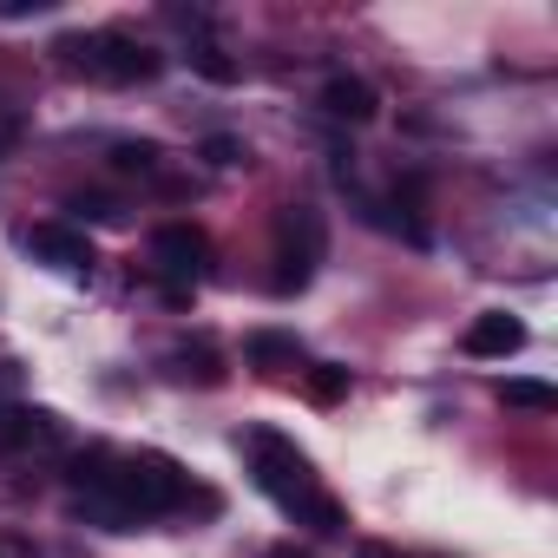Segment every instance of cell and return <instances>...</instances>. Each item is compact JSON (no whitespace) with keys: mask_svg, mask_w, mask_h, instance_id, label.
Returning a JSON list of instances; mask_svg holds the SVG:
<instances>
[{"mask_svg":"<svg viewBox=\"0 0 558 558\" xmlns=\"http://www.w3.org/2000/svg\"><path fill=\"white\" fill-rule=\"evenodd\" d=\"M236 453H243V466H250V480H256V493H269L276 506H283L296 525H310V532H349V512H342V499L323 486V473H316V460L283 434V427H243L236 434Z\"/></svg>","mask_w":558,"mask_h":558,"instance_id":"1","label":"cell"},{"mask_svg":"<svg viewBox=\"0 0 558 558\" xmlns=\"http://www.w3.org/2000/svg\"><path fill=\"white\" fill-rule=\"evenodd\" d=\"M53 53H60V66H66V73H86V80H99V86H145V80H158V73H165V53H158V47H145V40H138V34H125V27L60 34V40H53Z\"/></svg>","mask_w":558,"mask_h":558,"instance_id":"2","label":"cell"},{"mask_svg":"<svg viewBox=\"0 0 558 558\" xmlns=\"http://www.w3.org/2000/svg\"><path fill=\"white\" fill-rule=\"evenodd\" d=\"M323 256H329L323 210H310V204H283V210H276V230H269V263H276L269 269V290L276 296H303L316 283Z\"/></svg>","mask_w":558,"mask_h":558,"instance_id":"3","label":"cell"},{"mask_svg":"<svg viewBox=\"0 0 558 558\" xmlns=\"http://www.w3.org/2000/svg\"><path fill=\"white\" fill-rule=\"evenodd\" d=\"M21 243L34 250V263H47V269H60V276H86V269H93V236L73 230V223H34Z\"/></svg>","mask_w":558,"mask_h":558,"instance_id":"4","label":"cell"},{"mask_svg":"<svg viewBox=\"0 0 558 558\" xmlns=\"http://www.w3.org/2000/svg\"><path fill=\"white\" fill-rule=\"evenodd\" d=\"M460 349H466L473 362H506V355H519V349H525V323H519V316H506V310H486V316H473V323H466Z\"/></svg>","mask_w":558,"mask_h":558,"instance_id":"5","label":"cell"},{"mask_svg":"<svg viewBox=\"0 0 558 558\" xmlns=\"http://www.w3.org/2000/svg\"><path fill=\"white\" fill-rule=\"evenodd\" d=\"M204 256H210V236H204L197 223H165V230H151V263H158L165 276H197Z\"/></svg>","mask_w":558,"mask_h":558,"instance_id":"6","label":"cell"},{"mask_svg":"<svg viewBox=\"0 0 558 558\" xmlns=\"http://www.w3.org/2000/svg\"><path fill=\"white\" fill-rule=\"evenodd\" d=\"M66 427L47 408H0V453H21V447H53Z\"/></svg>","mask_w":558,"mask_h":558,"instance_id":"7","label":"cell"},{"mask_svg":"<svg viewBox=\"0 0 558 558\" xmlns=\"http://www.w3.org/2000/svg\"><path fill=\"white\" fill-rule=\"evenodd\" d=\"M375 106H381V99H375V86H368V80H355V73H336V80L323 86V112H329V119H342V125H368V119H375Z\"/></svg>","mask_w":558,"mask_h":558,"instance_id":"8","label":"cell"},{"mask_svg":"<svg viewBox=\"0 0 558 558\" xmlns=\"http://www.w3.org/2000/svg\"><path fill=\"white\" fill-rule=\"evenodd\" d=\"M243 362H250V368H263V375H283V368H296V362H303V342H296V336H283V329H256V336L243 342Z\"/></svg>","mask_w":558,"mask_h":558,"instance_id":"9","label":"cell"},{"mask_svg":"<svg viewBox=\"0 0 558 558\" xmlns=\"http://www.w3.org/2000/svg\"><path fill=\"white\" fill-rule=\"evenodd\" d=\"M165 368H171V381H197V388H217V381H223V355H217L210 342L171 349V355H165Z\"/></svg>","mask_w":558,"mask_h":558,"instance_id":"10","label":"cell"},{"mask_svg":"<svg viewBox=\"0 0 558 558\" xmlns=\"http://www.w3.org/2000/svg\"><path fill=\"white\" fill-rule=\"evenodd\" d=\"M499 401H506V408H525V414H551V408H558V388L512 375V381H499Z\"/></svg>","mask_w":558,"mask_h":558,"instance_id":"11","label":"cell"},{"mask_svg":"<svg viewBox=\"0 0 558 558\" xmlns=\"http://www.w3.org/2000/svg\"><path fill=\"white\" fill-rule=\"evenodd\" d=\"M303 395H310L316 408H336V401L349 395V368H336V362H316V368H303Z\"/></svg>","mask_w":558,"mask_h":558,"instance_id":"12","label":"cell"},{"mask_svg":"<svg viewBox=\"0 0 558 558\" xmlns=\"http://www.w3.org/2000/svg\"><path fill=\"white\" fill-rule=\"evenodd\" d=\"M184 60H191V66H197L210 86H230V80H236V60H230L217 40H191V53H184Z\"/></svg>","mask_w":558,"mask_h":558,"instance_id":"13","label":"cell"},{"mask_svg":"<svg viewBox=\"0 0 558 558\" xmlns=\"http://www.w3.org/2000/svg\"><path fill=\"white\" fill-rule=\"evenodd\" d=\"M112 165H119V171H145V178H151V171L165 165V145H151V138H119V145H112Z\"/></svg>","mask_w":558,"mask_h":558,"instance_id":"14","label":"cell"},{"mask_svg":"<svg viewBox=\"0 0 558 558\" xmlns=\"http://www.w3.org/2000/svg\"><path fill=\"white\" fill-rule=\"evenodd\" d=\"M73 210H80V217H93V223H112V217H119V204H112V197H99V191H93V197H73Z\"/></svg>","mask_w":558,"mask_h":558,"instance_id":"15","label":"cell"},{"mask_svg":"<svg viewBox=\"0 0 558 558\" xmlns=\"http://www.w3.org/2000/svg\"><path fill=\"white\" fill-rule=\"evenodd\" d=\"M204 158L210 165H243V145L236 138H204Z\"/></svg>","mask_w":558,"mask_h":558,"instance_id":"16","label":"cell"},{"mask_svg":"<svg viewBox=\"0 0 558 558\" xmlns=\"http://www.w3.org/2000/svg\"><path fill=\"white\" fill-rule=\"evenodd\" d=\"M47 0H0V21H21V14H40Z\"/></svg>","mask_w":558,"mask_h":558,"instance_id":"17","label":"cell"},{"mask_svg":"<svg viewBox=\"0 0 558 558\" xmlns=\"http://www.w3.org/2000/svg\"><path fill=\"white\" fill-rule=\"evenodd\" d=\"M269 558H316L310 545H296V538H283V545H269Z\"/></svg>","mask_w":558,"mask_h":558,"instance_id":"18","label":"cell"},{"mask_svg":"<svg viewBox=\"0 0 558 558\" xmlns=\"http://www.w3.org/2000/svg\"><path fill=\"white\" fill-rule=\"evenodd\" d=\"M355 558H401V551H395V545H381V538H362V551H355Z\"/></svg>","mask_w":558,"mask_h":558,"instance_id":"19","label":"cell"},{"mask_svg":"<svg viewBox=\"0 0 558 558\" xmlns=\"http://www.w3.org/2000/svg\"><path fill=\"white\" fill-rule=\"evenodd\" d=\"M8 388H21V362H0V395Z\"/></svg>","mask_w":558,"mask_h":558,"instance_id":"20","label":"cell"}]
</instances>
